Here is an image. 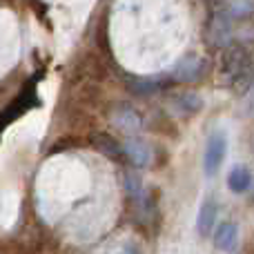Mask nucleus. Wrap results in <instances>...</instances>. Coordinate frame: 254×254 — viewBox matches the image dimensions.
<instances>
[{
    "label": "nucleus",
    "mask_w": 254,
    "mask_h": 254,
    "mask_svg": "<svg viewBox=\"0 0 254 254\" xmlns=\"http://www.w3.org/2000/svg\"><path fill=\"white\" fill-rule=\"evenodd\" d=\"M94 147H96L98 152H103L105 156H110L112 161H123V158H125L123 147H121V145L116 143L112 136H107V134L96 136V138H94Z\"/></svg>",
    "instance_id": "obj_7"
},
{
    "label": "nucleus",
    "mask_w": 254,
    "mask_h": 254,
    "mask_svg": "<svg viewBox=\"0 0 254 254\" xmlns=\"http://www.w3.org/2000/svg\"><path fill=\"white\" fill-rule=\"evenodd\" d=\"M225 152H228V138L223 134H212L207 138L205 145V154H203V167H205L207 174H216L219 167L225 161Z\"/></svg>",
    "instance_id": "obj_3"
},
{
    "label": "nucleus",
    "mask_w": 254,
    "mask_h": 254,
    "mask_svg": "<svg viewBox=\"0 0 254 254\" xmlns=\"http://www.w3.org/2000/svg\"><path fill=\"white\" fill-rule=\"evenodd\" d=\"M38 76L40 74H36L34 78L20 89V94L11 101V105L4 107V110L0 112V136H2V131L7 129V125H11L18 116H22L25 112L34 110V107L38 105V92H36V80H38Z\"/></svg>",
    "instance_id": "obj_1"
},
{
    "label": "nucleus",
    "mask_w": 254,
    "mask_h": 254,
    "mask_svg": "<svg viewBox=\"0 0 254 254\" xmlns=\"http://www.w3.org/2000/svg\"><path fill=\"white\" fill-rule=\"evenodd\" d=\"M214 246L223 252H232L239 246V225L232 221H223L214 232Z\"/></svg>",
    "instance_id": "obj_5"
},
{
    "label": "nucleus",
    "mask_w": 254,
    "mask_h": 254,
    "mask_svg": "<svg viewBox=\"0 0 254 254\" xmlns=\"http://www.w3.org/2000/svg\"><path fill=\"white\" fill-rule=\"evenodd\" d=\"M216 216H219V205H216L214 198H205L198 210V216H196V230L201 237H210L212 230L216 225Z\"/></svg>",
    "instance_id": "obj_4"
},
{
    "label": "nucleus",
    "mask_w": 254,
    "mask_h": 254,
    "mask_svg": "<svg viewBox=\"0 0 254 254\" xmlns=\"http://www.w3.org/2000/svg\"><path fill=\"white\" fill-rule=\"evenodd\" d=\"M123 152L127 154V158H129L136 167H143V165L149 163V147L145 143H140V140H131V143H127L123 147Z\"/></svg>",
    "instance_id": "obj_8"
},
{
    "label": "nucleus",
    "mask_w": 254,
    "mask_h": 254,
    "mask_svg": "<svg viewBox=\"0 0 254 254\" xmlns=\"http://www.w3.org/2000/svg\"><path fill=\"white\" fill-rule=\"evenodd\" d=\"M228 185L234 194H246L252 188V174L248 167H234L228 176Z\"/></svg>",
    "instance_id": "obj_6"
},
{
    "label": "nucleus",
    "mask_w": 254,
    "mask_h": 254,
    "mask_svg": "<svg viewBox=\"0 0 254 254\" xmlns=\"http://www.w3.org/2000/svg\"><path fill=\"white\" fill-rule=\"evenodd\" d=\"M250 65H252V58L246 47H234L225 54L223 69L228 74L230 83L234 85L243 83V87H250Z\"/></svg>",
    "instance_id": "obj_2"
},
{
    "label": "nucleus",
    "mask_w": 254,
    "mask_h": 254,
    "mask_svg": "<svg viewBox=\"0 0 254 254\" xmlns=\"http://www.w3.org/2000/svg\"><path fill=\"white\" fill-rule=\"evenodd\" d=\"M123 254H138V252H136V248H131V246H129V248H125V252H123Z\"/></svg>",
    "instance_id": "obj_9"
}]
</instances>
